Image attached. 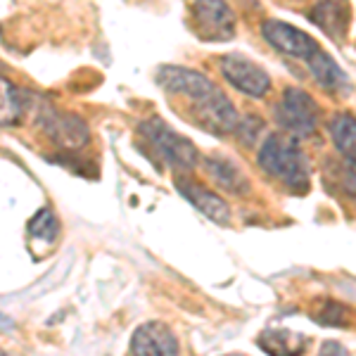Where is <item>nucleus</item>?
<instances>
[{"label": "nucleus", "instance_id": "6e6552de", "mask_svg": "<svg viewBox=\"0 0 356 356\" xmlns=\"http://www.w3.org/2000/svg\"><path fill=\"white\" fill-rule=\"evenodd\" d=\"M157 83L162 86L166 93L174 95H183L188 100H200L207 93L216 88L204 74L195 72V69H186V67H174V65H164L157 69Z\"/></svg>", "mask_w": 356, "mask_h": 356}, {"label": "nucleus", "instance_id": "423d86ee", "mask_svg": "<svg viewBox=\"0 0 356 356\" xmlns=\"http://www.w3.org/2000/svg\"><path fill=\"white\" fill-rule=\"evenodd\" d=\"M193 117L204 131H209L214 136L235 134V129L240 124L238 110L219 88H214L211 93L193 102Z\"/></svg>", "mask_w": 356, "mask_h": 356}, {"label": "nucleus", "instance_id": "f257e3e1", "mask_svg": "<svg viewBox=\"0 0 356 356\" xmlns=\"http://www.w3.org/2000/svg\"><path fill=\"white\" fill-rule=\"evenodd\" d=\"M259 166L288 191H309V162L295 138L280 134L268 136L259 150Z\"/></svg>", "mask_w": 356, "mask_h": 356}, {"label": "nucleus", "instance_id": "7ed1b4c3", "mask_svg": "<svg viewBox=\"0 0 356 356\" xmlns=\"http://www.w3.org/2000/svg\"><path fill=\"white\" fill-rule=\"evenodd\" d=\"M275 119L285 131H290L297 138H309L318 129L321 110L316 100L307 90L302 88H288L283 93L278 110H275Z\"/></svg>", "mask_w": 356, "mask_h": 356}, {"label": "nucleus", "instance_id": "0eeeda50", "mask_svg": "<svg viewBox=\"0 0 356 356\" xmlns=\"http://www.w3.org/2000/svg\"><path fill=\"white\" fill-rule=\"evenodd\" d=\"M219 69L228 83L235 90L250 95V97H264L271 90V79L259 65L247 60L243 55H223L219 60Z\"/></svg>", "mask_w": 356, "mask_h": 356}, {"label": "nucleus", "instance_id": "f8f14e48", "mask_svg": "<svg viewBox=\"0 0 356 356\" xmlns=\"http://www.w3.org/2000/svg\"><path fill=\"white\" fill-rule=\"evenodd\" d=\"M312 22L323 29L330 38L344 41L349 31V22H352L349 0H318L312 10Z\"/></svg>", "mask_w": 356, "mask_h": 356}, {"label": "nucleus", "instance_id": "20e7f679", "mask_svg": "<svg viewBox=\"0 0 356 356\" xmlns=\"http://www.w3.org/2000/svg\"><path fill=\"white\" fill-rule=\"evenodd\" d=\"M235 13L226 0H195L193 3V29L202 41L221 43L235 36Z\"/></svg>", "mask_w": 356, "mask_h": 356}, {"label": "nucleus", "instance_id": "dca6fc26", "mask_svg": "<svg viewBox=\"0 0 356 356\" xmlns=\"http://www.w3.org/2000/svg\"><path fill=\"white\" fill-rule=\"evenodd\" d=\"M207 171H209V176L219 183L223 191H228L233 195H240V193H245L247 188H250L245 174L231 162V159L209 157V159H207Z\"/></svg>", "mask_w": 356, "mask_h": 356}, {"label": "nucleus", "instance_id": "39448f33", "mask_svg": "<svg viewBox=\"0 0 356 356\" xmlns=\"http://www.w3.org/2000/svg\"><path fill=\"white\" fill-rule=\"evenodd\" d=\"M38 126L62 150H81L90 140V131L81 117L65 110H57L53 105H45L41 110V114H38Z\"/></svg>", "mask_w": 356, "mask_h": 356}, {"label": "nucleus", "instance_id": "2eb2a0df", "mask_svg": "<svg viewBox=\"0 0 356 356\" xmlns=\"http://www.w3.org/2000/svg\"><path fill=\"white\" fill-rule=\"evenodd\" d=\"M335 147L347 162L356 164V117L349 112H337L328 124Z\"/></svg>", "mask_w": 356, "mask_h": 356}, {"label": "nucleus", "instance_id": "5701e85b", "mask_svg": "<svg viewBox=\"0 0 356 356\" xmlns=\"http://www.w3.org/2000/svg\"><path fill=\"white\" fill-rule=\"evenodd\" d=\"M228 356H243V354H228Z\"/></svg>", "mask_w": 356, "mask_h": 356}, {"label": "nucleus", "instance_id": "6ab92c4d", "mask_svg": "<svg viewBox=\"0 0 356 356\" xmlns=\"http://www.w3.org/2000/svg\"><path fill=\"white\" fill-rule=\"evenodd\" d=\"M325 312H323V316H316V318L321 321V323H328L330 321V316H335V318H332V323L335 325H342L344 321H347V309L342 307V304H335V302H325Z\"/></svg>", "mask_w": 356, "mask_h": 356}, {"label": "nucleus", "instance_id": "4468645a", "mask_svg": "<svg viewBox=\"0 0 356 356\" xmlns=\"http://www.w3.org/2000/svg\"><path fill=\"white\" fill-rule=\"evenodd\" d=\"M257 342H259V347L268 356H302L307 352L309 340L292 330L271 328V330H264Z\"/></svg>", "mask_w": 356, "mask_h": 356}, {"label": "nucleus", "instance_id": "ddd939ff", "mask_svg": "<svg viewBox=\"0 0 356 356\" xmlns=\"http://www.w3.org/2000/svg\"><path fill=\"white\" fill-rule=\"evenodd\" d=\"M307 65L312 69L314 79L323 86L325 90H330V93H347L349 90L347 74H344L342 69L335 65V60H332L328 53H323L321 48L309 57Z\"/></svg>", "mask_w": 356, "mask_h": 356}, {"label": "nucleus", "instance_id": "f03ea898", "mask_svg": "<svg viewBox=\"0 0 356 356\" xmlns=\"http://www.w3.org/2000/svg\"><path fill=\"white\" fill-rule=\"evenodd\" d=\"M138 136H140L143 145L150 150V157L162 162L164 166H169V169L193 171L197 166V147L188 138H183L174 129H169L162 119H145L138 126Z\"/></svg>", "mask_w": 356, "mask_h": 356}, {"label": "nucleus", "instance_id": "a211bd4d", "mask_svg": "<svg viewBox=\"0 0 356 356\" xmlns=\"http://www.w3.org/2000/svg\"><path fill=\"white\" fill-rule=\"evenodd\" d=\"M26 231L31 238H38V240H45V243H53L57 238V221H55V214L45 207V209L36 211L33 219L29 221Z\"/></svg>", "mask_w": 356, "mask_h": 356}, {"label": "nucleus", "instance_id": "f3484780", "mask_svg": "<svg viewBox=\"0 0 356 356\" xmlns=\"http://www.w3.org/2000/svg\"><path fill=\"white\" fill-rule=\"evenodd\" d=\"M24 97L15 88L13 81L0 76V126H15L24 117Z\"/></svg>", "mask_w": 356, "mask_h": 356}, {"label": "nucleus", "instance_id": "9b49d317", "mask_svg": "<svg viewBox=\"0 0 356 356\" xmlns=\"http://www.w3.org/2000/svg\"><path fill=\"white\" fill-rule=\"evenodd\" d=\"M176 188H178V193L195 207V209L202 211L207 219H211L214 223H221V226L231 221V207L223 202L216 193H211L209 188L200 186V183H195V181H188V178L176 181Z\"/></svg>", "mask_w": 356, "mask_h": 356}, {"label": "nucleus", "instance_id": "9d476101", "mask_svg": "<svg viewBox=\"0 0 356 356\" xmlns=\"http://www.w3.org/2000/svg\"><path fill=\"white\" fill-rule=\"evenodd\" d=\"M131 356H178V340L169 325L150 321L131 337Z\"/></svg>", "mask_w": 356, "mask_h": 356}, {"label": "nucleus", "instance_id": "412c9836", "mask_svg": "<svg viewBox=\"0 0 356 356\" xmlns=\"http://www.w3.org/2000/svg\"><path fill=\"white\" fill-rule=\"evenodd\" d=\"M5 328H13V321H10L8 316L0 314V330H5Z\"/></svg>", "mask_w": 356, "mask_h": 356}, {"label": "nucleus", "instance_id": "aec40b11", "mask_svg": "<svg viewBox=\"0 0 356 356\" xmlns=\"http://www.w3.org/2000/svg\"><path fill=\"white\" fill-rule=\"evenodd\" d=\"M318 356H349V352L342 347L340 342H332V340H330V342H325L323 347H321Z\"/></svg>", "mask_w": 356, "mask_h": 356}, {"label": "nucleus", "instance_id": "4be33fe9", "mask_svg": "<svg viewBox=\"0 0 356 356\" xmlns=\"http://www.w3.org/2000/svg\"><path fill=\"white\" fill-rule=\"evenodd\" d=\"M0 356H8V354H5V352H3V349H0Z\"/></svg>", "mask_w": 356, "mask_h": 356}, {"label": "nucleus", "instance_id": "1a4fd4ad", "mask_svg": "<svg viewBox=\"0 0 356 356\" xmlns=\"http://www.w3.org/2000/svg\"><path fill=\"white\" fill-rule=\"evenodd\" d=\"M261 33L275 50L292 57H300V60H309L318 50V43L309 33L300 31V29H295L288 22H278V19L264 22Z\"/></svg>", "mask_w": 356, "mask_h": 356}]
</instances>
